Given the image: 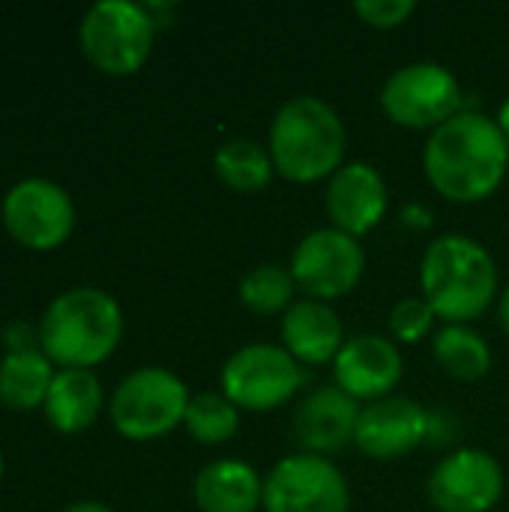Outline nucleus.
I'll return each instance as SVG.
<instances>
[{"label": "nucleus", "instance_id": "393cba45", "mask_svg": "<svg viewBox=\"0 0 509 512\" xmlns=\"http://www.w3.org/2000/svg\"><path fill=\"white\" fill-rule=\"evenodd\" d=\"M435 309L423 297H405L390 312V333L396 342L417 345L435 330Z\"/></svg>", "mask_w": 509, "mask_h": 512}, {"label": "nucleus", "instance_id": "9d476101", "mask_svg": "<svg viewBox=\"0 0 509 512\" xmlns=\"http://www.w3.org/2000/svg\"><path fill=\"white\" fill-rule=\"evenodd\" d=\"M264 510L351 512L348 480L327 456H285L264 477Z\"/></svg>", "mask_w": 509, "mask_h": 512}, {"label": "nucleus", "instance_id": "0eeeda50", "mask_svg": "<svg viewBox=\"0 0 509 512\" xmlns=\"http://www.w3.org/2000/svg\"><path fill=\"white\" fill-rule=\"evenodd\" d=\"M222 396L249 414H264L288 405L306 384L303 366L282 345H243L237 348L219 375Z\"/></svg>", "mask_w": 509, "mask_h": 512}, {"label": "nucleus", "instance_id": "412c9836", "mask_svg": "<svg viewBox=\"0 0 509 512\" xmlns=\"http://www.w3.org/2000/svg\"><path fill=\"white\" fill-rule=\"evenodd\" d=\"M432 354L438 366L465 384L483 381L492 369V348L489 342L468 324H447L432 336Z\"/></svg>", "mask_w": 509, "mask_h": 512}, {"label": "nucleus", "instance_id": "a211bd4d", "mask_svg": "<svg viewBox=\"0 0 509 512\" xmlns=\"http://www.w3.org/2000/svg\"><path fill=\"white\" fill-rule=\"evenodd\" d=\"M201 512H255L264 507V477L240 459H216L192 486Z\"/></svg>", "mask_w": 509, "mask_h": 512}, {"label": "nucleus", "instance_id": "f03ea898", "mask_svg": "<svg viewBox=\"0 0 509 512\" xmlns=\"http://www.w3.org/2000/svg\"><path fill=\"white\" fill-rule=\"evenodd\" d=\"M348 132L339 111L321 96L288 99L267 135V153L279 177L291 183L330 180L345 165Z\"/></svg>", "mask_w": 509, "mask_h": 512}, {"label": "nucleus", "instance_id": "dca6fc26", "mask_svg": "<svg viewBox=\"0 0 509 512\" xmlns=\"http://www.w3.org/2000/svg\"><path fill=\"white\" fill-rule=\"evenodd\" d=\"M357 420H360V405L333 384V387L312 390L297 405L291 432L294 441L303 447V453L327 456L354 444Z\"/></svg>", "mask_w": 509, "mask_h": 512}, {"label": "nucleus", "instance_id": "4be33fe9", "mask_svg": "<svg viewBox=\"0 0 509 512\" xmlns=\"http://www.w3.org/2000/svg\"><path fill=\"white\" fill-rule=\"evenodd\" d=\"M213 171L228 189L243 195L267 189L276 174L267 147L252 138H228L213 156Z\"/></svg>", "mask_w": 509, "mask_h": 512}, {"label": "nucleus", "instance_id": "c85d7f7f", "mask_svg": "<svg viewBox=\"0 0 509 512\" xmlns=\"http://www.w3.org/2000/svg\"><path fill=\"white\" fill-rule=\"evenodd\" d=\"M498 315H501V327L507 330V336H509V285L504 288V294H501V303H498Z\"/></svg>", "mask_w": 509, "mask_h": 512}, {"label": "nucleus", "instance_id": "6e6552de", "mask_svg": "<svg viewBox=\"0 0 509 512\" xmlns=\"http://www.w3.org/2000/svg\"><path fill=\"white\" fill-rule=\"evenodd\" d=\"M381 108L402 129L435 132L462 111V84L441 63H408L384 81Z\"/></svg>", "mask_w": 509, "mask_h": 512}, {"label": "nucleus", "instance_id": "c756f323", "mask_svg": "<svg viewBox=\"0 0 509 512\" xmlns=\"http://www.w3.org/2000/svg\"><path fill=\"white\" fill-rule=\"evenodd\" d=\"M495 123H498V129L504 132V138H507V144H509V99L501 105V111H498V120H495Z\"/></svg>", "mask_w": 509, "mask_h": 512}, {"label": "nucleus", "instance_id": "7ed1b4c3", "mask_svg": "<svg viewBox=\"0 0 509 512\" xmlns=\"http://www.w3.org/2000/svg\"><path fill=\"white\" fill-rule=\"evenodd\" d=\"M420 288L441 321L468 324L492 306L498 294V267L477 240L444 234L423 252Z\"/></svg>", "mask_w": 509, "mask_h": 512}, {"label": "nucleus", "instance_id": "f8f14e48", "mask_svg": "<svg viewBox=\"0 0 509 512\" xmlns=\"http://www.w3.org/2000/svg\"><path fill=\"white\" fill-rule=\"evenodd\" d=\"M426 489L441 512H489L504 495V471L492 453L462 447L432 468Z\"/></svg>", "mask_w": 509, "mask_h": 512}, {"label": "nucleus", "instance_id": "2eb2a0df", "mask_svg": "<svg viewBox=\"0 0 509 512\" xmlns=\"http://www.w3.org/2000/svg\"><path fill=\"white\" fill-rule=\"evenodd\" d=\"M429 414L420 402L387 396L360 408L354 444L375 462H393L414 453L429 438Z\"/></svg>", "mask_w": 509, "mask_h": 512}, {"label": "nucleus", "instance_id": "39448f33", "mask_svg": "<svg viewBox=\"0 0 509 512\" xmlns=\"http://www.w3.org/2000/svg\"><path fill=\"white\" fill-rule=\"evenodd\" d=\"M153 36L156 18L147 6L132 0H99L84 12L78 27L84 57L114 78L135 75L147 63Z\"/></svg>", "mask_w": 509, "mask_h": 512}, {"label": "nucleus", "instance_id": "a878e982", "mask_svg": "<svg viewBox=\"0 0 509 512\" xmlns=\"http://www.w3.org/2000/svg\"><path fill=\"white\" fill-rule=\"evenodd\" d=\"M414 12H417L414 0H357L354 3V15L375 30L402 27Z\"/></svg>", "mask_w": 509, "mask_h": 512}, {"label": "nucleus", "instance_id": "aec40b11", "mask_svg": "<svg viewBox=\"0 0 509 512\" xmlns=\"http://www.w3.org/2000/svg\"><path fill=\"white\" fill-rule=\"evenodd\" d=\"M54 372L42 351L9 354L0 360V405L9 411H33L45 405Z\"/></svg>", "mask_w": 509, "mask_h": 512}, {"label": "nucleus", "instance_id": "bb28decb", "mask_svg": "<svg viewBox=\"0 0 509 512\" xmlns=\"http://www.w3.org/2000/svg\"><path fill=\"white\" fill-rule=\"evenodd\" d=\"M6 348L9 354H27V351H42L39 348V327L33 330L30 324L18 321L6 330Z\"/></svg>", "mask_w": 509, "mask_h": 512}, {"label": "nucleus", "instance_id": "5701e85b", "mask_svg": "<svg viewBox=\"0 0 509 512\" xmlns=\"http://www.w3.org/2000/svg\"><path fill=\"white\" fill-rule=\"evenodd\" d=\"M237 294L252 315H285L294 306L297 285L288 267L261 264L240 279Z\"/></svg>", "mask_w": 509, "mask_h": 512}, {"label": "nucleus", "instance_id": "1a4fd4ad", "mask_svg": "<svg viewBox=\"0 0 509 512\" xmlns=\"http://www.w3.org/2000/svg\"><path fill=\"white\" fill-rule=\"evenodd\" d=\"M291 276L297 291L306 294V300H339L351 294L363 273H366V252L363 243L336 231V228H315L309 231L294 255H291Z\"/></svg>", "mask_w": 509, "mask_h": 512}, {"label": "nucleus", "instance_id": "9b49d317", "mask_svg": "<svg viewBox=\"0 0 509 512\" xmlns=\"http://www.w3.org/2000/svg\"><path fill=\"white\" fill-rule=\"evenodd\" d=\"M3 225L9 237L24 249L51 252L69 240L75 228V204L63 186L30 177L6 192Z\"/></svg>", "mask_w": 509, "mask_h": 512}, {"label": "nucleus", "instance_id": "f3484780", "mask_svg": "<svg viewBox=\"0 0 509 512\" xmlns=\"http://www.w3.org/2000/svg\"><path fill=\"white\" fill-rule=\"evenodd\" d=\"M345 324L333 312L330 303L321 300H297L282 315V348L300 366H324L333 363L345 345Z\"/></svg>", "mask_w": 509, "mask_h": 512}, {"label": "nucleus", "instance_id": "ddd939ff", "mask_svg": "<svg viewBox=\"0 0 509 512\" xmlns=\"http://www.w3.org/2000/svg\"><path fill=\"white\" fill-rule=\"evenodd\" d=\"M324 207L330 216V228L354 240H363L387 216L390 207L387 180L369 162H348L330 177Z\"/></svg>", "mask_w": 509, "mask_h": 512}, {"label": "nucleus", "instance_id": "4468645a", "mask_svg": "<svg viewBox=\"0 0 509 512\" xmlns=\"http://www.w3.org/2000/svg\"><path fill=\"white\" fill-rule=\"evenodd\" d=\"M405 375L402 354L393 339L381 333L351 336L333 360V378L354 402H378L393 396Z\"/></svg>", "mask_w": 509, "mask_h": 512}, {"label": "nucleus", "instance_id": "cd10ccee", "mask_svg": "<svg viewBox=\"0 0 509 512\" xmlns=\"http://www.w3.org/2000/svg\"><path fill=\"white\" fill-rule=\"evenodd\" d=\"M63 512H114L111 507L99 504V501H78V504H69Z\"/></svg>", "mask_w": 509, "mask_h": 512}, {"label": "nucleus", "instance_id": "423d86ee", "mask_svg": "<svg viewBox=\"0 0 509 512\" xmlns=\"http://www.w3.org/2000/svg\"><path fill=\"white\" fill-rule=\"evenodd\" d=\"M186 384L168 369H135L111 396V426L126 441H156L171 435L186 420L189 408Z\"/></svg>", "mask_w": 509, "mask_h": 512}, {"label": "nucleus", "instance_id": "6ab92c4d", "mask_svg": "<svg viewBox=\"0 0 509 512\" xmlns=\"http://www.w3.org/2000/svg\"><path fill=\"white\" fill-rule=\"evenodd\" d=\"M105 405V393L93 369H60L45 396V417L63 435L90 429Z\"/></svg>", "mask_w": 509, "mask_h": 512}, {"label": "nucleus", "instance_id": "20e7f679", "mask_svg": "<svg viewBox=\"0 0 509 512\" xmlns=\"http://www.w3.org/2000/svg\"><path fill=\"white\" fill-rule=\"evenodd\" d=\"M123 339V312L99 288H72L51 300L39 321V348L60 369H93Z\"/></svg>", "mask_w": 509, "mask_h": 512}, {"label": "nucleus", "instance_id": "7c9ffc66", "mask_svg": "<svg viewBox=\"0 0 509 512\" xmlns=\"http://www.w3.org/2000/svg\"><path fill=\"white\" fill-rule=\"evenodd\" d=\"M0 477H3V456H0Z\"/></svg>", "mask_w": 509, "mask_h": 512}, {"label": "nucleus", "instance_id": "f257e3e1", "mask_svg": "<svg viewBox=\"0 0 509 512\" xmlns=\"http://www.w3.org/2000/svg\"><path fill=\"white\" fill-rule=\"evenodd\" d=\"M509 144L498 123L477 111H459L429 132L423 171L432 189L453 204L492 198L507 180Z\"/></svg>", "mask_w": 509, "mask_h": 512}, {"label": "nucleus", "instance_id": "b1692460", "mask_svg": "<svg viewBox=\"0 0 509 512\" xmlns=\"http://www.w3.org/2000/svg\"><path fill=\"white\" fill-rule=\"evenodd\" d=\"M183 426L198 444L216 447V444H225L237 435L240 408L231 405L222 393H198L189 399Z\"/></svg>", "mask_w": 509, "mask_h": 512}]
</instances>
